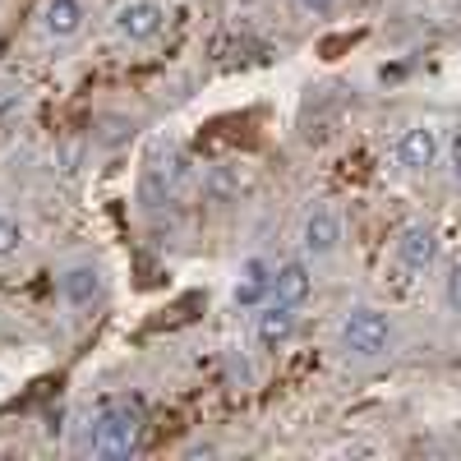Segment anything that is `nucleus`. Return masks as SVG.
Returning a JSON list of instances; mask_svg holds the SVG:
<instances>
[{
  "instance_id": "f257e3e1",
  "label": "nucleus",
  "mask_w": 461,
  "mask_h": 461,
  "mask_svg": "<svg viewBox=\"0 0 461 461\" xmlns=\"http://www.w3.org/2000/svg\"><path fill=\"white\" fill-rule=\"evenodd\" d=\"M143 443V411L139 402H106L88 425V452L102 461L134 456Z\"/></svg>"
},
{
  "instance_id": "f03ea898",
  "label": "nucleus",
  "mask_w": 461,
  "mask_h": 461,
  "mask_svg": "<svg viewBox=\"0 0 461 461\" xmlns=\"http://www.w3.org/2000/svg\"><path fill=\"white\" fill-rule=\"evenodd\" d=\"M393 337H397L393 319L383 310H374V304H356V310H346L341 323H337V346L351 360H383L393 351Z\"/></svg>"
},
{
  "instance_id": "7ed1b4c3",
  "label": "nucleus",
  "mask_w": 461,
  "mask_h": 461,
  "mask_svg": "<svg viewBox=\"0 0 461 461\" xmlns=\"http://www.w3.org/2000/svg\"><path fill=\"white\" fill-rule=\"evenodd\" d=\"M180 180H185V158H180V152H176V148H152L148 162H143V176H139V199H143V208L152 212V208L171 203L176 189H180Z\"/></svg>"
},
{
  "instance_id": "20e7f679",
  "label": "nucleus",
  "mask_w": 461,
  "mask_h": 461,
  "mask_svg": "<svg viewBox=\"0 0 461 461\" xmlns=\"http://www.w3.org/2000/svg\"><path fill=\"white\" fill-rule=\"evenodd\" d=\"M162 28H167V5H158V0H121L111 10V32L130 47L158 42Z\"/></svg>"
},
{
  "instance_id": "39448f33",
  "label": "nucleus",
  "mask_w": 461,
  "mask_h": 461,
  "mask_svg": "<svg viewBox=\"0 0 461 461\" xmlns=\"http://www.w3.org/2000/svg\"><path fill=\"white\" fill-rule=\"evenodd\" d=\"M56 291L65 300V310L88 314L93 304L102 300V291H106V277H102V267L93 258H79V263H65L56 273Z\"/></svg>"
},
{
  "instance_id": "423d86ee",
  "label": "nucleus",
  "mask_w": 461,
  "mask_h": 461,
  "mask_svg": "<svg viewBox=\"0 0 461 461\" xmlns=\"http://www.w3.org/2000/svg\"><path fill=\"white\" fill-rule=\"evenodd\" d=\"M84 28H88V5L84 0H42V10H37V32H42L47 42H56V47L84 37Z\"/></svg>"
},
{
  "instance_id": "0eeeda50",
  "label": "nucleus",
  "mask_w": 461,
  "mask_h": 461,
  "mask_svg": "<svg viewBox=\"0 0 461 461\" xmlns=\"http://www.w3.org/2000/svg\"><path fill=\"white\" fill-rule=\"evenodd\" d=\"M295 332H300L295 304L267 300V304H258V310H254V346H258V351H282Z\"/></svg>"
},
{
  "instance_id": "6e6552de",
  "label": "nucleus",
  "mask_w": 461,
  "mask_h": 461,
  "mask_svg": "<svg viewBox=\"0 0 461 461\" xmlns=\"http://www.w3.org/2000/svg\"><path fill=\"white\" fill-rule=\"evenodd\" d=\"M397 263L406 267V273H429L434 258H438V230L429 221H411L397 230V245H393Z\"/></svg>"
},
{
  "instance_id": "1a4fd4ad",
  "label": "nucleus",
  "mask_w": 461,
  "mask_h": 461,
  "mask_svg": "<svg viewBox=\"0 0 461 461\" xmlns=\"http://www.w3.org/2000/svg\"><path fill=\"white\" fill-rule=\"evenodd\" d=\"M341 240H346V230H341V217L332 208H314L300 221V254L304 258H328L341 249Z\"/></svg>"
},
{
  "instance_id": "9d476101",
  "label": "nucleus",
  "mask_w": 461,
  "mask_h": 461,
  "mask_svg": "<svg viewBox=\"0 0 461 461\" xmlns=\"http://www.w3.org/2000/svg\"><path fill=\"white\" fill-rule=\"evenodd\" d=\"M273 273L277 263L273 258H245L240 273H236V291H230V300H236V310H258V304H267V295H273Z\"/></svg>"
},
{
  "instance_id": "9b49d317",
  "label": "nucleus",
  "mask_w": 461,
  "mask_h": 461,
  "mask_svg": "<svg viewBox=\"0 0 461 461\" xmlns=\"http://www.w3.org/2000/svg\"><path fill=\"white\" fill-rule=\"evenodd\" d=\"M438 158H443L438 130H429V125H411V130H402V139H397V167H402V171L420 176V171L438 167Z\"/></svg>"
},
{
  "instance_id": "f8f14e48",
  "label": "nucleus",
  "mask_w": 461,
  "mask_h": 461,
  "mask_svg": "<svg viewBox=\"0 0 461 461\" xmlns=\"http://www.w3.org/2000/svg\"><path fill=\"white\" fill-rule=\"evenodd\" d=\"M310 291H314V273H310V263L304 258H286V263H277V273H273V295L267 300H277V304H300L310 300Z\"/></svg>"
},
{
  "instance_id": "ddd939ff",
  "label": "nucleus",
  "mask_w": 461,
  "mask_h": 461,
  "mask_svg": "<svg viewBox=\"0 0 461 461\" xmlns=\"http://www.w3.org/2000/svg\"><path fill=\"white\" fill-rule=\"evenodd\" d=\"M23 245H28V230H23V221H19V217H10V212H0V263L14 258Z\"/></svg>"
},
{
  "instance_id": "4468645a",
  "label": "nucleus",
  "mask_w": 461,
  "mask_h": 461,
  "mask_svg": "<svg viewBox=\"0 0 461 461\" xmlns=\"http://www.w3.org/2000/svg\"><path fill=\"white\" fill-rule=\"evenodd\" d=\"M51 162H56V171H60V176H74V171L84 167V139H65V143H56Z\"/></svg>"
},
{
  "instance_id": "2eb2a0df",
  "label": "nucleus",
  "mask_w": 461,
  "mask_h": 461,
  "mask_svg": "<svg viewBox=\"0 0 461 461\" xmlns=\"http://www.w3.org/2000/svg\"><path fill=\"white\" fill-rule=\"evenodd\" d=\"M443 300H447V310H452V314H461V263L443 277Z\"/></svg>"
},
{
  "instance_id": "dca6fc26",
  "label": "nucleus",
  "mask_w": 461,
  "mask_h": 461,
  "mask_svg": "<svg viewBox=\"0 0 461 461\" xmlns=\"http://www.w3.org/2000/svg\"><path fill=\"white\" fill-rule=\"evenodd\" d=\"M295 10H304V14L323 19V14H332V10H337V0H295Z\"/></svg>"
},
{
  "instance_id": "f3484780",
  "label": "nucleus",
  "mask_w": 461,
  "mask_h": 461,
  "mask_svg": "<svg viewBox=\"0 0 461 461\" xmlns=\"http://www.w3.org/2000/svg\"><path fill=\"white\" fill-rule=\"evenodd\" d=\"M447 171H452V180L461 185V134H456V143H452V152H447Z\"/></svg>"
}]
</instances>
